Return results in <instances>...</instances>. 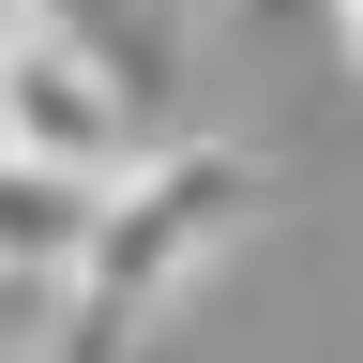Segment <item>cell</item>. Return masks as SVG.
<instances>
[{
  "label": "cell",
  "instance_id": "obj_1",
  "mask_svg": "<svg viewBox=\"0 0 363 363\" xmlns=\"http://www.w3.org/2000/svg\"><path fill=\"white\" fill-rule=\"evenodd\" d=\"M257 227H272V152H242V136H167V152H136L106 197H91V242L61 272V363L136 348L167 303H197V272H227Z\"/></svg>",
  "mask_w": 363,
  "mask_h": 363
},
{
  "label": "cell",
  "instance_id": "obj_2",
  "mask_svg": "<svg viewBox=\"0 0 363 363\" xmlns=\"http://www.w3.org/2000/svg\"><path fill=\"white\" fill-rule=\"evenodd\" d=\"M0 152L16 167H61V182H121L136 167V76L106 61L91 30H16L0 45Z\"/></svg>",
  "mask_w": 363,
  "mask_h": 363
},
{
  "label": "cell",
  "instance_id": "obj_3",
  "mask_svg": "<svg viewBox=\"0 0 363 363\" xmlns=\"http://www.w3.org/2000/svg\"><path fill=\"white\" fill-rule=\"evenodd\" d=\"M91 197H106V182H61V167H16V152H0V272L61 288L76 242H91Z\"/></svg>",
  "mask_w": 363,
  "mask_h": 363
},
{
  "label": "cell",
  "instance_id": "obj_4",
  "mask_svg": "<svg viewBox=\"0 0 363 363\" xmlns=\"http://www.w3.org/2000/svg\"><path fill=\"white\" fill-rule=\"evenodd\" d=\"M0 363H61V288L0 272Z\"/></svg>",
  "mask_w": 363,
  "mask_h": 363
},
{
  "label": "cell",
  "instance_id": "obj_5",
  "mask_svg": "<svg viewBox=\"0 0 363 363\" xmlns=\"http://www.w3.org/2000/svg\"><path fill=\"white\" fill-rule=\"evenodd\" d=\"M45 16H61V0H0V45H16V30H45Z\"/></svg>",
  "mask_w": 363,
  "mask_h": 363
},
{
  "label": "cell",
  "instance_id": "obj_6",
  "mask_svg": "<svg viewBox=\"0 0 363 363\" xmlns=\"http://www.w3.org/2000/svg\"><path fill=\"white\" fill-rule=\"evenodd\" d=\"M333 45H348V61H363V0H333Z\"/></svg>",
  "mask_w": 363,
  "mask_h": 363
}]
</instances>
